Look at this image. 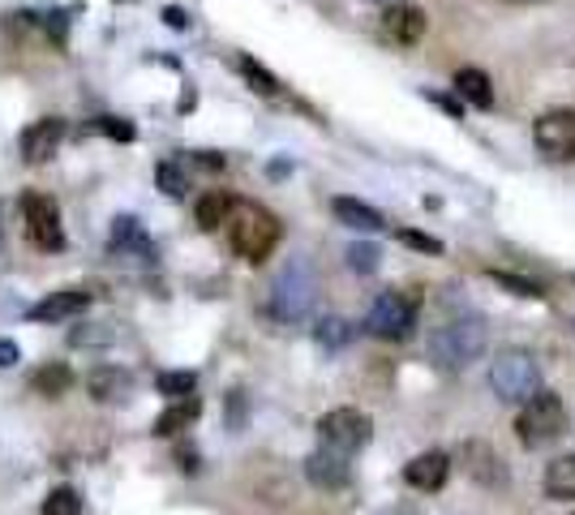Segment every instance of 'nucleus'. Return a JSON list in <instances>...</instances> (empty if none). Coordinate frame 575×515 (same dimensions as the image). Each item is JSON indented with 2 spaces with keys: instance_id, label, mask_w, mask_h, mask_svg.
<instances>
[{
  "instance_id": "1",
  "label": "nucleus",
  "mask_w": 575,
  "mask_h": 515,
  "mask_svg": "<svg viewBox=\"0 0 575 515\" xmlns=\"http://www.w3.org/2000/svg\"><path fill=\"white\" fill-rule=\"evenodd\" d=\"M486 318H477V314H464V318H451L443 322L434 336H430V357H434V365L446 370V374H455V370H464V365H473L482 352H486Z\"/></svg>"
},
{
  "instance_id": "2",
  "label": "nucleus",
  "mask_w": 575,
  "mask_h": 515,
  "mask_svg": "<svg viewBox=\"0 0 575 515\" xmlns=\"http://www.w3.org/2000/svg\"><path fill=\"white\" fill-rule=\"evenodd\" d=\"M489 386L502 404H529L532 395L541 391V365L537 357L524 348H502L489 365Z\"/></svg>"
},
{
  "instance_id": "3",
  "label": "nucleus",
  "mask_w": 575,
  "mask_h": 515,
  "mask_svg": "<svg viewBox=\"0 0 575 515\" xmlns=\"http://www.w3.org/2000/svg\"><path fill=\"white\" fill-rule=\"evenodd\" d=\"M313 297H318V280H313V266L306 258H292L275 284H270V314L279 322H301L313 309Z\"/></svg>"
},
{
  "instance_id": "4",
  "label": "nucleus",
  "mask_w": 575,
  "mask_h": 515,
  "mask_svg": "<svg viewBox=\"0 0 575 515\" xmlns=\"http://www.w3.org/2000/svg\"><path fill=\"white\" fill-rule=\"evenodd\" d=\"M228 232H232V250L245 258V262H263L275 245H279V219L254 202L236 207L228 219Z\"/></svg>"
},
{
  "instance_id": "5",
  "label": "nucleus",
  "mask_w": 575,
  "mask_h": 515,
  "mask_svg": "<svg viewBox=\"0 0 575 515\" xmlns=\"http://www.w3.org/2000/svg\"><path fill=\"white\" fill-rule=\"evenodd\" d=\"M563 429H567V408H563V399L554 391H537L529 404L520 408V421H516V434H520L524 447H545Z\"/></svg>"
},
{
  "instance_id": "6",
  "label": "nucleus",
  "mask_w": 575,
  "mask_h": 515,
  "mask_svg": "<svg viewBox=\"0 0 575 515\" xmlns=\"http://www.w3.org/2000/svg\"><path fill=\"white\" fill-rule=\"evenodd\" d=\"M412 327H417V300L403 293H378L365 314V331L378 340H408Z\"/></svg>"
},
{
  "instance_id": "7",
  "label": "nucleus",
  "mask_w": 575,
  "mask_h": 515,
  "mask_svg": "<svg viewBox=\"0 0 575 515\" xmlns=\"http://www.w3.org/2000/svg\"><path fill=\"white\" fill-rule=\"evenodd\" d=\"M318 434H322V447H331V451H340V456H353V451H361V447L369 442L374 421H369L365 413H356V408H331V413L318 421Z\"/></svg>"
},
{
  "instance_id": "8",
  "label": "nucleus",
  "mask_w": 575,
  "mask_h": 515,
  "mask_svg": "<svg viewBox=\"0 0 575 515\" xmlns=\"http://www.w3.org/2000/svg\"><path fill=\"white\" fill-rule=\"evenodd\" d=\"M22 219H26V237L35 250H65V232H60V207L47 194H26L22 198Z\"/></svg>"
},
{
  "instance_id": "9",
  "label": "nucleus",
  "mask_w": 575,
  "mask_h": 515,
  "mask_svg": "<svg viewBox=\"0 0 575 515\" xmlns=\"http://www.w3.org/2000/svg\"><path fill=\"white\" fill-rule=\"evenodd\" d=\"M532 138L545 160H554V164L575 160V112H545L532 129Z\"/></svg>"
},
{
  "instance_id": "10",
  "label": "nucleus",
  "mask_w": 575,
  "mask_h": 515,
  "mask_svg": "<svg viewBox=\"0 0 575 515\" xmlns=\"http://www.w3.org/2000/svg\"><path fill=\"white\" fill-rule=\"evenodd\" d=\"M60 138H65V121H60V117L35 121V125L22 133V160H26V164H44V160L56 155Z\"/></svg>"
},
{
  "instance_id": "11",
  "label": "nucleus",
  "mask_w": 575,
  "mask_h": 515,
  "mask_svg": "<svg viewBox=\"0 0 575 515\" xmlns=\"http://www.w3.org/2000/svg\"><path fill=\"white\" fill-rule=\"evenodd\" d=\"M306 476H310L318 490H344L349 476H353V472H349V456L322 447V451H313L310 460H306Z\"/></svg>"
},
{
  "instance_id": "12",
  "label": "nucleus",
  "mask_w": 575,
  "mask_h": 515,
  "mask_svg": "<svg viewBox=\"0 0 575 515\" xmlns=\"http://www.w3.org/2000/svg\"><path fill=\"white\" fill-rule=\"evenodd\" d=\"M446 472H451V460H446L443 451H425V456H417V460L403 464V481H408L412 490L434 494V490H443Z\"/></svg>"
},
{
  "instance_id": "13",
  "label": "nucleus",
  "mask_w": 575,
  "mask_h": 515,
  "mask_svg": "<svg viewBox=\"0 0 575 515\" xmlns=\"http://www.w3.org/2000/svg\"><path fill=\"white\" fill-rule=\"evenodd\" d=\"M87 305H90L87 288H60V293L40 300V305L31 309V318H35V322H65V318H78Z\"/></svg>"
},
{
  "instance_id": "14",
  "label": "nucleus",
  "mask_w": 575,
  "mask_h": 515,
  "mask_svg": "<svg viewBox=\"0 0 575 515\" xmlns=\"http://www.w3.org/2000/svg\"><path fill=\"white\" fill-rule=\"evenodd\" d=\"M383 31H387L396 43H417L425 35V9L399 0V4H391V9L383 13Z\"/></svg>"
},
{
  "instance_id": "15",
  "label": "nucleus",
  "mask_w": 575,
  "mask_h": 515,
  "mask_svg": "<svg viewBox=\"0 0 575 515\" xmlns=\"http://www.w3.org/2000/svg\"><path fill=\"white\" fill-rule=\"evenodd\" d=\"M112 254H137V258H151V262H155V245L146 241V232L137 228L133 215L112 219Z\"/></svg>"
},
{
  "instance_id": "16",
  "label": "nucleus",
  "mask_w": 575,
  "mask_h": 515,
  "mask_svg": "<svg viewBox=\"0 0 575 515\" xmlns=\"http://www.w3.org/2000/svg\"><path fill=\"white\" fill-rule=\"evenodd\" d=\"M331 211H335V219H340L344 228H353V232H383V228H387L383 211H374V207H365V202H356V198H335Z\"/></svg>"
},
{
  "instance_id": "17",
  "label": "nucleus",
  "mask_w": 575,
  "mask_h": 515,
  "mask_svg": "<svg viewBox=\"0 0 575 515\" xmlns=\"http://www.w3.org/2000/svg\"><path fill=\"white\" fill-rule=\"evenodd\" d=\"M87 391H90V399L112 404V399H121V395L130 391V374H121L117 365H99V370H90Z\"/></svg>"
},
{
  "instance_id": "18",
  "label": "nucleus",
  "mask_w": 575,
  "mask_h": 515,
  "mask_svg": "<svg viewBox=\"0 0 575 515\" xmlns=\"http://www.w3.org/2000/svg\"><path fill=\"white\" fill-rule=\"evenodd\" d=\"M545 494L554 503H572L575 498V456H559L550 469H545Z\"/></svg>"
},
{
  "instance_id": "19",
  "label": "nucleus",
  "mask_w": 575,
  "mask_h": 515,
  "mask_svg": "<svg viewBox=\"0 0 575 515\" xmlns=\"http://www.w3.org/2000/svg\"><path fill=\"white\" fill-rule=\"evenodd\" d=\"M455 90H460L473 108H494V86H489V78L482 69H460V74H455Z\"/></svg>"
},
{
  "instance_id": "20",
  "label": "nucleus",
  "mask_w": 575,
  "mask_h": 515,
  "mask_svg": "<svg viewBox=\"0 0 575 515\" xmlns=\"http://www.w3.org/2000/svg\"><path fill=\"white\" fill-rule=\"evenodd\" d=\"M232 211H236V202H232V194H223V189H211V194L198 198V223H202V228H220V223L232 219Z\"/></svg>"
},
{
  "instance_id": "21",
  "label": "nucleus",
  "mask_w": 575,
  "mask_h": 515,
  "mask_svg": "<svg viewBox=\"0 0 575 515\" xmlns=\"http://www.w3.org/2000/svg\"><path fill=\"white\" fill-rule=\"evenodd\" d=\"M468 472L482 481V485H498L507 472H502V464L494 460V451H489L486 442H468Z\"/></svg>"
},
{
  "instance_id": "22",
  "label": "nucleus",
  "mask_w": 575,
  "mask_h": 515,
  "mask_svg": "<svg viewBox=\"0 0 575 515\" xmlns=\"http://www.w3.org/2000/svg\"><path fill=\"white\" fill-rule=\"evenodd\" d=\"M193 417H198V399H173V408L155 417V434H159V438H173V434H180Z\"/></svg>"
},
{
  "instance_id": "23",
  "label": "nucleus",
  "mask_w": 575,
  "mask_h": 515,
  "mask_svg": "<svg viewBox=\"0 0 575 515\" xmlns=\"http://www.w3.org/2000/svg\"><path fill=\"white\" fill-rule=\"evenodd\" d=\"M69 386H74V370H69V365H60V361H52V365H44V370L35 374V391L47 395V399H60Z\"/></svg>"
},
{
  "instance_id": "24",
  "label": "nucleus",
  "mask_w": 575,
  "mask_h": 515,
  "mask_svg": "<svg viewBox=\"0 0 575 515\" xmlns=\"http://www.w3.org/2000/svg\"><path fill=\"white\" fill-rule=\"evenodd\" d=\"M44 515H82V494L74 485H56L44 498Z\"/></svg>"
},
{
  "instance_id": "25",
  "label": "nucleus",
  "mask_w": 575,
  "mask_h": 515,
  "mask_svg": "<svg viewBox=\"0 0 575 515\" xmlns=\"http://www.w3.org/2000/svg\"><path fill=\"white\" fill-rule=\"evenodd\" d=\"M489 280H494V284H502L507 293H516V297H524V300H541V297H545V288H541V284L520 280V275H511V271H489Z\"/></svg>"
},
{
  "instance_id": "26",
  "label": "nucleus",
  "mask_w": 575,
  "mask_h": 515,
  "mask_svg": "<svg viewBox=\"0 0 575 515\" xmlns=\"http://www.w3.org/2000/svg\"><path fill=\"white\" fill-rule=\"evenodd\" d=\"M159 395H168V399H185V395H193V386L198 379L189 374V370H168V374H159Z\"/></svg>"
},
{
  "instance_id": "27",
  "label": "nucleus",
  "mask_w": 575,
  "mask_h": 515,
  "mask_svg": "<svg viewBox=\"0 0 575 515\" xmlns=\"http://www.w3.org/2000/svg\"><path fill=\"white\" fill-rule=\"evenodd\" d=\"M313 336H318V343H322V348H344V343L353 340V327H349L344 318H322Z\"/></svg>"
},
{
  "instance_id": "28",
  "label": "nucleus",
  "mask_w": 575,
  "mask_h": 515,
  "mask_svg": "<svg viewBox=\"0 0 575 515\" xmlns=\"http://www.w3.org/2000/svg\"><path fill=\"white\" fill-rule=\"evenodd\" d=\"M87 133H103V138H117V142H133L137 129L121 117H95V125H87Z\"/></svg>"
},
{
  "instance_id": "29",
  "label": "nucleus",
  "mask_w": 575,
  "mask_h": 515,
  "mask_svg": "<svg viewBox=\"0 0 575 515\" xmlns=\"http://www.w3.org/2000/svg\"><path fill=\"white\" fill-rule=\"evenodd\" d=\"M241 74L250 78V86L258 90V95H279V83H275V74H266L258 61H250V56H241Z\"/></svg>"
},
{
  "instance_id": "30",
  "label": "nucleus",
  "mask_w": 575,
  "mask_h": 515,
  "mask_svg": "<svg viewBox=\"0 0 575 515\" xmlns=\"http://www.w3.org/2000/svg\"><path fill=\"white\" fill-rule=\"evenodd\" d=\"M349 266H353L356 275H374L383 266V250L378 245H353L349 250Z\"/></svg>"
},
{
  "instance_id": "31",
  "label": "nucleus",
  "mask_w": 575,
  "mask_h": 515,
  "mask_svg": "<svg viewBox=\"0 0 575 515\" xmlns=\"http://www.w3.org/2000/svg\"><path fill=\"white\" fill-rule=\"evenodd\" d=\"M155 180H159V189H164L168 198H185V189H189V176H185L177 164H159Z\"/></svg>"
},
{
  "instance_id": "32",
  "label": "nucleus",
  "mask_w": 575,
  "mask_h": 515,
  "mask_svg": "<svg viewBox=\"0 0 575 515\" xmlns=\"http://www.w3.org/2000/svg\"><path fill=\"white\" fill-rule=\"evenodd\" d=\"M399 241L403 245H412V250H425V254H443V241H434V237H425V232H399Z\"/></svg>"
},
{
  "instance_id": "33",
  "label": "nucleus",
  "mask_w": 575,
  "mask_h": 515,
  "mask_svg": "<svg viewBox=\"0 0 575 515\" xmlns=\"http://www.w3.org/2000/svg\"><path fill=\"white\" fill-rule=\"evenodd\" d=\"M164 22H168L173 31H189V26H193V18H189L180 4H168V9H164Z\"/></svg>"
},
{
  "instance_id": "34",
  "label": "nucleus",
  "mask_w": 575,
  "mask_h": 515,
  "mask_svg": "<svg viewBox=\"0 0 575 515\" xmlns=\"http://www.w3.org/2000/svg\"><path fill=\"white\" fill-rule=\"evenodd\" d=\"M18 357H22V348L13 340H0V370H9V365H18Z\"/></svg>"
},
{
  "instance_id": "35",
  "label": "nucleus",
  "mask_w": 575,
  "mask_h": 515,
  "mask_svg": "<svg viewBox=\"0 0 575 515\" xmlns=\"http://www.w3.org/2000/svg\"><path fill=\"white\" fill-rule=\"evenodd\" d=\"M193 164H198V168H207V172H220V168H223V155H211V151H198V155H193Z\"/></svg>"
},
{
  "instance_id": "36",
  "label": "nucleus",
  "mask_w": 575,
  "mask_h": 515,
  "mask_svg": "<svg viewBox=\"0 0 575 515\" xmlns=\"http://www.w3.org/2000/svg\"><path fill=\"white\" fill-rule=\"evenodd\" d=\"M425 99H430V103H439V108H446V112H451V117H460V103H455V99H451V95H434V90H430V95H425Z\"/></svg>"
},
{
  "instance_id": "37",
  "label": "nucleus",
  "mask_w": 575,
  "mask_h": 515,
  "mask_svg": "<svg viewBox=\"0 0 575 515\" xmlns=\"http://www.w3.org/2000/svg\"><path fill=\"white\" fill-rule=\"evenodd\" d=\"M177 464L185 472H198V451H177Z\"/></svg>"
},
{
  "instance_id": "38",
  "label": "nucleus",
  "mask_w": 575,
  "mask_h": 515,
  "mask_svg": "<svg viewBox=\"0 0 575 515\" xmlns=\"http://www.w3.org/2000/svg\"><path fill=\"white\" fill-rule=\"evenodd\" d=\"M374 4H383V9H391V4H399V0H374Z\"/></svg>"
},
{
  "instance_id": "39",
  "label": "nucleus",
  "mask_w": 575,
  "mask_h": 515,
  "mask_svg": "<svg viewBox=\"0 0 575 515\" xmlns=\"http://www.w3.org/2000/svg\"><path fill=\"white\" fill-rule=\"evenodd\" d=\"M516 4H537V0H516Z\"/></svg>"
}]
</instances>
